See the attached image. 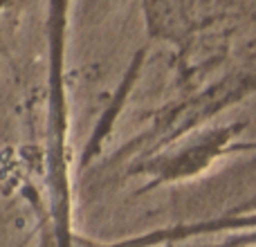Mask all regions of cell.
<instances>
[{
  "label": "cell",
  "instance_id": "6da1fadb",
  "mask_svg": "<svg viewBox=\"0 0 256 247\" xmlns=\"http://www.w3.org/2000/svg\"><path fill=\"white\" fill-rule=\"evenodd\" d=\"M236 128H225V130H214L209 132L204 140L196 142L191 146H184L178 153H173L171 158H164L162 162L150 160L153 166H148L146 171L150 173V178L155 180H176V178H186L191 173H196L198 168H202L204 164H209L214 158L227 150L230 140L234 135Z\"/></svg>",
  "mask_w": 256,
  "mask_h": 247
},
{
  "label": "cell",
  "instance_id": "7a4b0ae2",
  "mask_svg": "<svg viewBox=\"0 0 256 247\" xmlns=\"http://www.w3.org/2000/svg\"><path fill=\"white\" fill-rule=\"evenodd\" d=\"M146 14H148L150 32H166L171 27L168 14H171V0H146Z\"/></svg>",
  "mask_w": 256,
  "mask_h": 247
}]
</instances>
